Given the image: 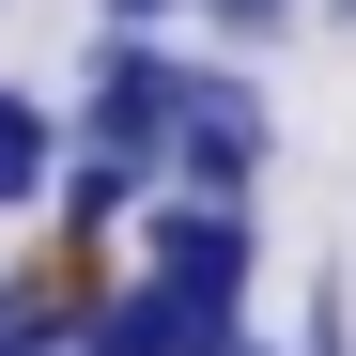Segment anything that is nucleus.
<instances>
[{
	"label": "nucleus",
	"instance_id": "nucleus-1",
	"mask_svg": "<svg viewBox=\"0 0 356 356\" xmlns=\"http://www.w3.org/2000/svg\"><path fill=\"white\" fill-rule=\"evenodd\" d=\"M264 155H279V108H264V78L232 63V47H186V93H170V186L248 202V186H264Z\"/></svg>",
	"mask_w": 356,
	"mask_h": 356
},
{
	"label": "nucleus",
	"instance_id": "nucleus-2",
	"mask_svg": "<svg viewBox=\"0 0 356 356\" xmlns=\"http://www.w3.org/2000/svg\"><path fill=\"white\" fill-rule=\"evenodd\" d=\"M170 93H186V47H170V31H108L93 63H78L63 140H93V155H155V186H170Z\"/></svg>",
	"mask_w": 356,
	"mask_h": 356
},
{
	"label": "nucleus",
	"instance_id": "nucleus-3",
	"mask_svg": "<svg viewBox=\"0 0 356 356\" xmlns=\"http://www.w3.org/2000/svg\"><path fill=\"white\" fill-rule=\"evenodd\" d=\"M140 264H155V279H217V294H248V279H264V232H248V202L155 186V202H140Z\"/></svg>",
	"mask_w": 356,
	"mask_h": 356
},
{
	"label": "nucleus",
	"instance_id": "nucleus-4",
	"mask_svg": "<svg viewBox=\"0 0 356 356\" xmlns=\"http://www.w3.org/2000/svg\"><path fill=\"white\" fill-rule=\"evenodd\" d=\"M140 202H155V155H93V140H63V186H47V232H63V248H108Z\"/></svg>",
	"mask_w": 356,
	"mask_h": 356
},
{
	"label": "nucleus",
	"instance_id": "nucleus-5",
	"mask_svg": "<svg viewBox=\"0 0 356 356\" xmlns=\"http://www.w3.org/2000/svg\"><path fill=\"white\" fill-rule=\"evenodd\" d=\"M47 186H63V108L0 93V217H47Z\"/></svg>",
	"mask_w": 356,
	"mask_h": 356
},
{
	"label": "nucleus",
	"instance_id": "nucleus-6",
	"mask_svg": "<svg viewBox=\"0 0 356 356\" xmlns=\"http://www.w3.org/2000/svg\"><path fill=\"white\" fill-rule=\"evenodd\" d=\"M186 31H217L232 63H248V47H279V31H310V0H202Z\"/></svg>",
	"mask_w": 356,
	"mask_h": 356
},
{
	"label": "nucleus",
	"instance_id": "nucleus-7",
	"mask_svg": "<svg viewBox=\"0 0 356 356\" xmlns=\"http://www.w3.org/2000/svg\"><path fill=\"white\" fill-rule=\"evenodd\" d=\"M294 356H356V310H341V279L310 294V310H294Z\"/></svg>",
	"mask_w": 356,
	"mask_h": 356
},
{
	"label": "nucleus",
	"instance_id": "nucleus-8",
	"mask_svg": "<svg viewBox=\"0 0 356 356\" xmlns=\"http://www.w3.org/2000/svg\"><path fill=\"white\" fill-rule=\"evenodd\" d=\"M202 0H93V31H186Z\"/></svg>",
	"mask_w": 356,
	"mask_h": 356
},
{
	"label": "nucleus",
	"instance_id": "nucleus-9",
	"mask_svg": "<svg viewBox=\"0 0 356 356\" xmlns=\"http://www.w3.org/2000/svg\"><path fill=\"white\" fill-rule=\"evenodd\" d=\"M16 325H31V279H16V264H0V341H16Z\"/></svg>",
	"mask_w": 356,
	"mask_h": 356
},
{
	"label": "nucleus",
	"instance_id": "nucleus-10",
	"mask_svg": "<svg viewBox=\"0 0 356 356\" xmlns=\"http://www.w3.org/2000/svg\"><path fill=\"white\" fill-rule=\"evenodd\" d=\"M0 356H63V341H47V325H16V341H0Z\"/></svg>",
	"mask_w": 356,
	"mask_h": 356
},
{
	"label": "nucleus",
	"instance_id": "nucleus-11",
	"mask_svg": "<svg viewBox=\"0 0 356 356\" xmlns=\"http://www.w3.org/2000/svg\"><path fill=\"white\" fill-rule=\"evenodd\" d=\"M310 16H325V31H356V0H310Z\"/></svg>",
	"mask_w": 356,
	"mask_h": 356
},
{
	"label": "nucleus",
	"instance_id": "nucleus-12",
	"mask_svg": "<svg viewBox=\"0 0 356 356\" xmlns=\"http://www.w3.org/2000/svg\"><path fill=\"white\" fill-rule=\"evenodd\" d=\"M217 356H279V341H248V325H232V341H217Z\"/></svg>",
	"mask_w": 356,
	"mask_h": 356
}]
</instances>
